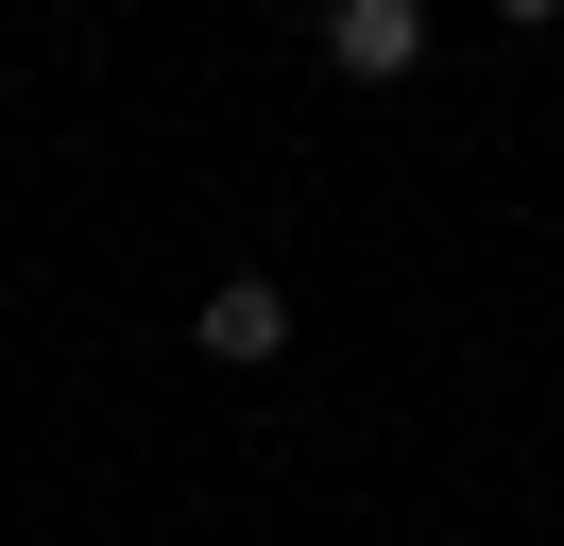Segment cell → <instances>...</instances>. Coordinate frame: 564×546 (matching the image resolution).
I'll use <instances>...</instances> for the list:
<instances>
[{"label":"cell","mask_w":564,"mask_h":546,"mask_svg":"<svg viewBox=\"0 0 564 546\" xmlns=\"http://www.w3.org/2000/svg\"><path fill=\"white\" fill-rule=\"evenodd\" d=\"M496 18H513V34H547V18H564V0H496Z\"/></svg>","instance_id":"cell-3"},{"label":"cell","mask_w":564,"mask_h":546,"mask_svg":"<svg viewBox=\"0 0 564 546\" xmlns=\"http://www.w3.org/2000/svg\"><path fill=\"white\" fill-rule=\"evenodd\" d=\"M188 341H206V359H240V375L291 359V291H274V273H223V291L188 307Z\"/></svg>","instance_id":"cell-2"},{"label":"cell","mask_w":564,"mask_h":546,"mask_svg":"<svg viewBox=\"0 0 564 546\" xmlns=\"http://www.w3.org/2000/svg\"><path fill=\"white\" fill-rule=\"evenodd\" d=\"M325 68L343 86H411L427 68V0H325Z\"/></svg>","instance_id":"cell-1"}]
</instances>
